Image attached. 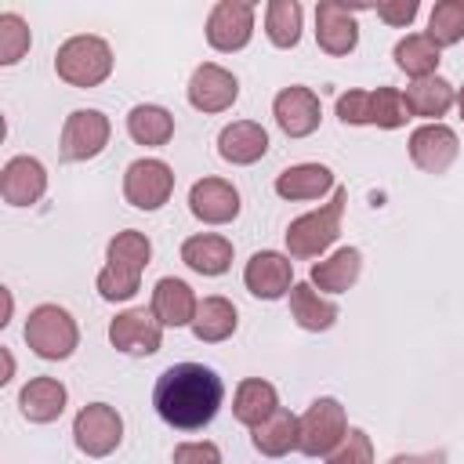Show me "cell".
Listing matches in <instances>:
<instances>
[{
	"label": "cell",
	"instance_id": "23",
	"mask_svg": "<svg viewBox=\"0 0 464 464\" xmlns=\"http://www.w3.org/2000/svg\"><path fill=\"white\" fill-rule=\"evenodd\" d=\"M334 188V170L326 163H294L276 178V192L283 199H319Z\"/></svg>",
	"mask_w": 464,
	"mask_h": 464
},
{
	"label": "cell",
	"instance_id": "21",
	"mask_svg": "<svg viewBox=\"0 0 464 464\" xmlns=\"http://www.w3.org/2000/svg\"><path fill=\"white\" fill-rule=\"evenodd\" d=\"M65 402H69V392L58 377H33L22 384L18 392V406L22 413L33 420V424H51L65 413Z\"/></svg>",
	"mask_w": 464,
	"mask_h": 464
},
{
	"label": "cell",
	"instance_id": "32",
	"mask_svg": "<svg viewBox=\"0 0 464 464\" xmlns=\"http://www.w3.org/2000/svg\"><path fill=\"white\" fill-rule=\"evenodd\" d=\"M301 18H304V11H301V4L297 0H272L268 7H265V33H268V40L276 44V47H297V40H301Z\"/></svg>",
	"mask_w": 464,
	"mask_h": 464
},
{
	"label": "cell",
	"instance_id": "18",
	"mask_svg": "<svg viewBox=\"0 0 464 464\" xmlns=\"http://www.w3.org/2000/svg\"><path fill=\"white\" fill-rule=\"evenodd\" d=\"M47 192V170L36 156H11L0 170V196L11 207H33Z\"/></svg>",
	"mask_w": 464,
	"mask_h": 464
},
{
	"label": "cell",
	"instance_id": "15",
	"mask_svg": "<svg viewBox=\"0 0 464 464\" xmlns=\"http://www.w3.org/2000/svg\"><path fill=\"white\" fill-rule=\"evenodd\" d=\"M315 44L341 58V54H352L355 44H359V22H355V11L337 4V0H319L315 4Z\"/></svg>",
	"mask_w": 464,
	"mask_h": 464
},
{
	"label": "cell",
	"instance_id": "20",
	"mask_svg": "<svg viewBox=\"0 0 464 464\" xmlns=\"http://www.w3.org/2000/svg\"><path fill=\"white\" fill-rule=\"evenodd\" d=\"M196 294L185 279H174V276H163L156 286H152V315L163 323V326H192L196 319Z\"/></svg>",
	"mask_w": 464,
	"mask_h": 464
},
{
	"label": "cell",
	"instance_id": "33",
	"mask_svg": "<svg viewBox=\"0 0 464 464\" xmlns=\"http://www.w3.org/2000/svg\"><path fill=\"white\" fill-rule=\"evenodd\" d=\"M428 40L442 51L464 40V0H439L428 14Z\"/></svg>",
	"mask_w": 464,
	"mask_h": 464
},
{
	"label": "cell",
	"instance_id": "16",
	"mask_svg": "<svg viewBox=\"0 0 464 464\" xmlns=\"http://www.w3.org/2000/svg\"><path fill=\"white\" fill-rule=\"evenodd\" d=\"M188 210L203 225H228L239 218V188L225 178H199L188 188Z\"/></svg>",
	"mask_w": 464,
	"mask_h": 464
},
{
	"label": "cell",
	"instance_id": "22",
	"mask_svg": "<svg viewBox=\"0 0 464 464\" xmlns=\"http://www.w3.org/2000/svg\"><path fill=\"white\" fill-rule=\"evenodd\" d=\"M181 261L199 276H225L232 265V239L218 232H199L181 243Z\"/></svg>",
	"mask_w": 464,
	"mask_h": 464
},
{
	"label": "cell",
	"instance_id": "31",
	"mask_svg": "<svg viewBox=\"0 0 464 464\" xmlns=\"http://www.w3.org/2000/svg\"><path fill=\"white\" fill-rule=\"evenodd\" d=\"M395 65L406 72V76H413V80H424V76H435V69H439V47L428 40V33H410V36H402L399 44H395Z\"/></svg>",
	"mask_w": 464,
	"mask_h": 464
},
{
	"label": "cell",
	"instance_id": "36",
	"mask_svg": "<svg viewBox=\"0 0 464 464\" xmlns=\"http://www.w3.org/2000/svg\"><path fill=\"white\" fill-rule=\"evenodd\" d=\"M326 464H373V442L362 428H348L344 439L326 453Z\"/></svg>",
	"mask_w": 464,
	"mask_h": 464
},
{
	"label": "cell",
	"instance_id": "28",
	"mask_svg": "<svg viewBox=\"0 0 464 464\" xmlns=\"http://www.w3.org/2000/svg\"><path fill=\"white\" fill-rule=\"evenodd\" d=\"M290 315H294V323L301 330L319 334V330H330L337 323V304L330 297H323L312 283H294V290H290Z\"/></svg>",
	"mask_w": 464,
	"mask_h": 464
},
{
	"label": "cell",
	"instance_id": "24",
	"mask_svg": "<svg viewBox=\"0 0 464 464\" xmlns=\"http://www.w3.org/2000/svg\"><path fill=\"white\" fill-rule=\"evenodd\" d=\"M359 272H362V254L355 246H341L326 261H315L312 265L308 283L319 286V290H326V294H344L348 286H355Z\"/></svg>",
	"mask_w": 464,
	"mask_h": 464
},
{
	"label": "cell",
	"instance_id": "39",
	"mask_svg": "<svg viewBox=\"0 0 464 464\" xmlns=\"http://www.w3.org/2000/svg\"><path fill=\"white\" fill-rule=\"evenodd\" d=\"M417 0H384V4H377L373 11H377V18L381 22H388V25H410L413 22V14H417Z\"/></svg>",
	"mask_w": 464,
	"mask_h": 464
},
{
	"label": "cell",
	"instance_id": "4",
	"mask_svg": "<svg viewBox=\"0 0 464 464\" xmlns=\"http://www.w3.org/2000/svg\"><path fill=\"white\" fill-rule=\"evenodd\" d=\"M54 72L69 87H98L112 72V47L102 36H69L54 54Z\"/></svg>",
	"mask_w": 464,
	"mask_h": 464
},
{
	"label": "cell",
	"instance_id": "29",
	"mask_svg": "<svg viewBox=\"0 0 464 464\" xmlns=\"http://www.w3.org/2000/svg\"><path fill=\"white\" fill-rule=\"evenodd\" d=\"M254 431V450L261 457H286L290 450H297V435H301V417H294L290 410H276L268 420H261Z\"/></svg>",
	"mask_w": 464,
	"mask_h": 464
},
{
	"label": "cell",
	"instance_id": "1",
	"mask_svg": "<svg viewBox=\"0 0 464 464\" xmlns=\"http://www.w3.org/2000/svg\"><path fill=\"white\" fill-rule=\"evenodd\" d=\"M221 399H225V384L203 362H174L156 377V388H152L156 413L178 431L207 428L218 417Z\"/></svg>",
	"mask_w": 464,
	"mask_h": 464
},
{
	"label": "cell",
	"instance_id": "41",
	"mask_svg": "<svg viewBox=\"0 0 464 464\" xmlns=\"http://www.w3.org/2000/svg\"><path fill=\"white\" fill-rule=\"evenodd\" d=\"M457 109H460V116H464V87L457 91Z\"/></svg>",
	"mask_w": 464,
	"mask_h": 464
},
{
	"label": "cell",
	"instance_id": "13",
	"mask_svg": "<svg viewBox=\"0 0 464 464\" xmlns=\"http://www.w3.org/2000/svg\"><path fill=\"white\" fill-rule=\"evenodd\" d=\"M243 283L254 297L261 301H279L283 294L294 290V261L290 254H279V250H257L246 268H243Z\"/></svg>",
	"mask_w": 464,
	"mask_h": 464
},
{
	"label": "cell",
	"instance_id": "5",
	"mask_svg": "<svg viewBox=\"0 0 464 464\" xmlns=\"http://www.w3.org/2000/svg\"><path fill=\"white\" fill-rule=\"evenodd\" d=\"M25 344L40 359H69L80 344V326L62 304H36L25 319Z\"/></svg>",
	"mask_w": 464,
	"mask_h": 464
},
{
	"label": "cell",
	"instance_id": "37",
	"mask_svg": "<svg viewBox=\"0 0 464 464\" xmlns=\"http://www.w3.org/2000/svg\"><path fill=\"white\" fill-rule=\"evenodd\" d=\"M337 120L344 127H366L370 123V91H344L337 98Z\"/></svg>",
	"mask_w": 464,
	"mask_h": 464
},
{
	"label": "cell",
	"instance_id": "10",
	"mask_svg": "<svg viewBox=\"0 0 464 464\" xmlns=\"http://www.w3.org/2000/svg\"><path fill=\"white\" fill-rule=\"evenodd\" d=\"M254 36V4L246 0H221L210 7L207 18V44L214 51H243Z\"/></svg>",
	"mask_w": 464,
	"mask_h": 464
},
{
	"label": "cell",
	"instance_id": "7",
	"mask_svg": "<svg viewBox=\"0 0 464 464\" xmlns=\"http://www.w3.org/2000/svg\"><path fill=\"white\" fill-rule=\"evenodd\" d=\"M76 450L87 457H109L123 439V417L109 402H87L72 420Z\"/></svg>",
	"mask_w": 464,
	"mask_h": 464
},
{
	"label": "cell",
	"instance_id": "3",
	"mask_svg": "<svg viewBox=\"0 0 464 464\" xmlns=\"http://www.w3.org/2000/svg\"><path fill=\"white\" fill-rule=\"evenodd\" d=\"M344 203H348V188H334L330 203H323L319 210H308L301 218H294L286 225V250L297 261L319 257L326 246H334V239L341 236V218H344Z\"/></svg>",
	"mask_w": 464,
	"mask_h": 464
},
{
	"label": "cell",
	"instance_id": "34",
	"mask_svg": "<svg viewBox=\"0 0 464 464\" xmlns=\"http://www.w3.org/2000/svg\"><path fill=\"white\" fill-rule=\"evenodd\" d=\"M410 120V109H406V98L399 87H377L370 91V123L373 127H384V130H395Z\"/></svg>",
	"mask_w": 464,
	"mask_h": 464
},
{
	"label": "cell",
	"instance_id": "11",
	"mask_svg": "<svg viewBox=\"0 0 464 464\" xmlns=\"http://www.w3.org/2000/svg\"><path fill=\"white\" fill-rule=\"evenodd\" d=\"M109 341L123 355H152L163 344V323L152 315V308H127L109 323Z\"/></svg>",
	"mask_w": 464,
	"mask_h": 464
},
{
	"label": "cell",
	"instance_id": "26",
	"mask_svg": "<svg viewBox=\"0 0 464 464\" xmlns=\"http://www.w3.org/2000/svg\"><path fill=\"white\" fill-rule=\"evenodd\" d=\"M276 410H279V395H276V388H272L268 381H261V377L239 381V388H236V395H232V413H236L239 424L257 428V424L268 420Z\"/></svg>",
	"mask_w": 464,
	"mask_h": 464
},
{
	"label": "cell",
	"instance_id": "17",
	"mask_svg": "<svg viewBox=\"0 0 464 464\" xmlns=\"http://www.w3.org/2000/svg\"><path fill=\"white\" fill-rule=\"evenodd\" d=\"M239 98V80L214 62H203L188 80V105L199 112H225Z\"/></svg>",
	"mask_w": 464,
	"mask_h": 464
},
{
	"label": "cell",
	"instance_id": "8",
	"mask_svg": "<svg viewBox=\"0 0 464 464\" xmlns=\"http://www.w3.org/2000/svg\"><path fill=\"white\" fill-rule=\"evenodd\" d=\"M112 123L105 112L98 109H72L65 116L62 127V160L65 163H87L94 156H102V149L109 145Z\"/></svg>",
	"mask_w": 464,
	"mask_h": 464
},
{
	"label": "cell",
	"instance_id": "30",
	"mask_svg": "<svg viewBox=\"0 0 464 464\" xmlns=\"http://www.w3.org/2000/svg\"><path fill=\"white\" fill-rule=\"evenodd\" d=\"M127 134L138 145H167L174 138V116L163 105H134L127 112Z\"/></svg>",
	"mask_w": 464,
	"mask_h": 464
},
{
	"label": "cell",
	"instance_id": "2",
	"mask_svg": "<svg viewBox=\"0 0 464 464\" xmlns=\"http://www.w3.org/2000/svg\"><path fill=\"white\" fill-rule=\"evenodd\" d=\"M152 257V243L145 232L138 228H123L109 239V250H105V268L98 272L94 286L105 301H130L141 286V272Z\"/></svg>",
	"mask_w": 464,
	"mask_h": 464
},
{
	"label": "cell",
	"instance_id": "40",
	"mask_svg": "<svg viewBox=\"0 0 464 464\" xmlns=\"http://www.w3.org/2000/svg\"><path fill=\"white\" fill-rule=\"evenodd\" d=\"M388 464H446V453L442 450H435V453H399Z\"/></svg>",
	"mask_w": 464,
	"mask_h": 464
},
{
	"label": "cell",
	"instance_id": "6",
	"mask_svg": "<svg viewBox=\"0 0 464 464\" xmlns=\"http://www.w3.org/2000/svg\"><path fill=\"white\" fill-rule=\"evenodd\" d=\"M348 431V417L344 406L330 395L315 399L304 413H301V435H297V450L304 457H326Z\"/></svg>",
	"mask_w": 464,
	"mask_h": 464
},
{
	"label": "cell",
	"instance_id": "12",
	"mask_svg": "<svg viewBox=\"0 0 464 464\" xmlns=\"http://www.w3.org/2000/svg\"><path fill=\"white\" fill-rule=\"evenodd\" d=\"M460 152V138L446 123H424L410 134V160L424 174H446Z\"/></svg>",
	"mask_w": 464,
	"mask_h": 464
},
{
	"label": "cell",
	"instance_id": "14",
	"mask_svg": "<svg viewBox=\"0 0 464 464\" xmlns=\"http://www.w3.org/2000/svg\"><path fill=\"white\" fill-rule=\"evenodd\" d=\"M272 116L286 138H308L323 120V105L312 87H283L272 102Z\"/></svg>",
	"mask_w": 464,
	"mask_h": 464
},
{
	"label": "cell",
	"instance_id": "19",
	"mask_svg": "<svg viewBox=\"0 0 464 464\" xmlns=\"http://www.w3.org/2000/svg\"><path fill=\"white\" fill-rule=\"evenodd\" d=\"M268 152V130L254 120H236L218 134V156L232 167H250Z\"/></svg>",
	"mask_w": 464,
	"mask_h": 464
},
{
	"label": "cell",
	"instance_id": "25",
	"mask_svg": "<svg viewBox=\"0 0 464 464\" xmlns=\"http://www.w3.org/2000/svg\"><path fill=\"white\" fill-rule=\"evenodd\" d=\"M236 323H239L236 304H232L228 297L210 294V297H203L199 308H196L192 334H196V341H203V344H218V341H228V337L236 334Z\"/></svg>",
	"mask_w": 464,
	"mask_h": 464
},
{
	"label": "cell",
	"instance_id": "35",
	"mask_svg": "<svg viewBox=\"0 0 464 464\" xmlns=\"http://www.w3.org/2000/svg\"><path fill=\"white\" fill-rule=\"evenodd\" d=\"M25 51H29V25L22 22V14L4 11L0 14V65H14Z\"/></svg>",
	"mask_w": 464,
	"mask_h": 464
},
{
	"label": "cell",
	"instance_id": "38",
	"mask_svg": "<svg viewBox=\"0 0 464 464\" xmlns=\"http://www.w3.org/2000/svg\"><path fill=\"white\" fill-rule=\"evenodd\" d=\"M174 464H221V450L214 442H181L174 446Z\"/></svg>",
	"mask_w": 464,
	"mask_h": 464
},
{
	"label": "cell",
	"instance_id": "9",
	"mask_svg": "<svg viewBox=\"0 0 464 464\" xmlns=\"http://www.w3.org/2000/svg\"><path fill=\"white\" fill-rule=\"evenodd\" d=\"M174 192V170L163 160H134L123 170V196L138 210H160Z\"/></svg>",
	"mask_w": 464,
	"mask_h": 464
},
{
	"label": "cell",
	"instance_id": "27",
	"mask_svg": "<svg viewBox=\"0 0 464 464\" xmlns=\"http://www.w3.org/2000/svg\"><path fill=\"white\" fill-rule=\"evenodd\" d=\"M406 109H410V116H424V120H431V123H439V116H446L450 112V105H453V98H457V91H453V83L450 80H442V76H424V80H413L410 87H406Z\"/></svg>",
	"mask_w": 464,
	"mask_h": 464
}]
</instances>
